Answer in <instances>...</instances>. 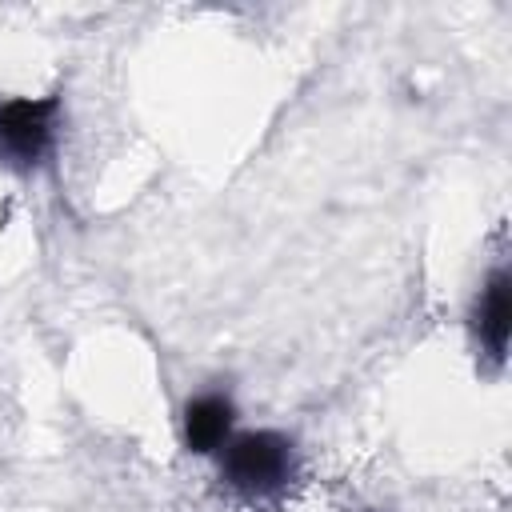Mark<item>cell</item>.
<instances>
[{"label":"cell","mask_w":512,"mask_h":512,"mask_svg":"<svg viewBox=\"0 0 512 512\" xmlns=\"http://www.w3.org/2000/svg\"><path fill=\"white\" fill-rule=\"evenodd\" d=\"M360 512H376V508H360Z\"/></svg>","instance_id":"obj_5"},{"label":"cell","mask_w":512,"mask_h":512,"mask_svg":"<svg viewBox=\"0 0 512 512\" xmlns=\"http://www.w3.org/2000/svg\"><path fill=\"white\" fill-rule=\"evenodd\" d=\"M216 476L232 500L272 504L300 476V448L280 428H244L216 452Z\"/></svg>","instance_id":"obj_1"},{"label":"cell","mask_w":512,"mask_h":512,"mask_svg":"<svg viewBox=\"0 0 512 512\" xmlns=\"http://www.w3.org/2000/svg\"><path fill=\"white\" fill-rule=\"evenodd\" d=\"M180 432H184V448L192 456H216L228 444V436L236 432V400L224 388L196 392L184 404Z\"/></svg>","instance_id":"obj_4"},{"label":"cell","mask_w":512,"mask_h":512,"mask_svg":"<svg viewBox=\"0 0 512 512\" xmlns=\"http://www.w3.org/2000/svg\"><path fill=\"white\" fill-rule=\"evenodd\" d=\"M56 132H60V92L0 100V168L12 172L40 168L56 148Z\"/></svg>","instance_id":"obj_2"},{"label":"cell","mask_w":512,"mask_h":512,"mask_svg":"<svg viewBox=\"0 0 512 512\" xmlns=\"http://www.w3.org/2000/svg\"><path fill=\"white\" fill-rule=\"evenodd\" d=\"M468 328H472L476 348L492 364H504L508 336H512V272L504 264H496L484 276V284L472 300V312H468Z\"/></svg>","instance_id":"obj_3"}]
</instances>
